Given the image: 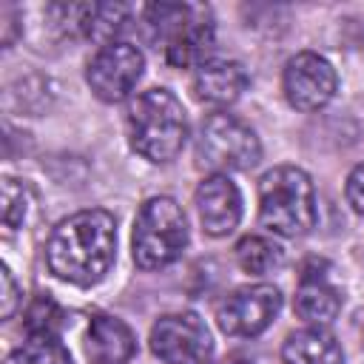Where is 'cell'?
<instances>
[{"instance_id":"2e32d148","label":"cell","mask_w":364,"mask_h":364,"mask_svg":"<svg viewBox=\"0 0 364 364\" xmlns=\"http://www.w3.org/2000/svg\"><path fill=\"white\" fill-rule=\"evenodd\" d=\"M131 17V9L122 3H85V6H71V23L94 43H117L114 37L125 28Z\"/></svg>"},{"instance_id":"8992f818","label":"cell","mask_w":364,"mask_h":364,"mask_svg":"<svg viewBox=\"0 0 364 364\" xmlns=\"http://www.w3.org/2000/svg\"><path fill=\"white\" fill-rule=\"evenodd\" d=\"M262 159V145L256 131L236 114H210L196 139V162L208 171H247Z\"/></svg>"},{"instance_id":"5b68a950","label":"cell","mask_w":364,"mask_h":364,"mask_svg":"<svg viewBox=\"0 0 364 364\" xmlns=\"http://www.w3.org/2000/svg\"><path fill=\"white\" fill-rule=\"evenodd\" d=\"M188 245L185 210L171 196H151L134 219V262L142 270H162L173 264Z\"/></svg>"},{"instance_id":"603a6c76","label":"cell","mask_w":364,"mask_h":364,"mask_svg":"<svg viewBox=\"0 0 364 364\" xmlns=\"http://www.w3.org/2000/svg\"><path fill=\"white\" fill-rule=\"evenodd\" d=\"M213 364H253V361L247 355H242V353H230V355H225V358H219Z\"/></svg>"},{"instance_id":"9a60e30c","label":"cell","mask_w":364,"mask_h":364,"mask_svg":"<svg viewBox=\"0 0 364 364\" xmlns=\"http://www.w3.org/2000/svg\"><path fill=\"white\" fill-rule=\"evenodd\" d=\"M284 364H344V350L324 327H304L287 336L282 347Z\"/></svg>"},{"instance_id":"3957f363","label":"cell","mask_w":364,"mask_h":364,"mask_svg":"<svg viewBox=\"0 0 364 364\" xmlns=\"http://www.w3.org/2000/svg\"><path fill=\"white\" fill-rule=\"evenodd\" d=\"M131 148L148 162H171L188 139V119L182 102L168 88L142 91L128 108Z\"/></svg>"},{"instance_id":"7c38bea8","label":"cell","mask_w":364,"mask_h":364,"mask_svg":"<svg viewBox=\"0 0 364 364\" xmlns=\"http://www.w3.org/2000/svg\"><path fill=\"white\" fill-rule=\"evenodd\" d=\"M193 94L202 102L210 105H230L242 97L247 88V71L236 60H222V57H208L193 68Z\"/></svg>"},{"instance_id":"ac0fdd59","label":"cell","mask_w":364,"mask_h":364,"mask_svg":"<svg viewBox=\"0 0 364 364\" xmlns=\"http://www.w3.org/2000/svg\"><path fill=\"white\" fill-rule=\"evenodd\" d=\"M236 262L245 273H253V276H264L270 270H276L282 262H284V250L273 242V239H264V236H245L239 245H236Z\"/></svg>"},{"instance_id":"52a82bcc","label":"cell","mask_w":364,"mask_h":364,"mask_svg":"<svg viewBox=\"0 0 364 364\" xmlns=\"http://www.w3.org/2000/svg\"><path fill=\"white\" fill-rule=\"evenodd\" d=\"M151 353L162 364H205L213 341L196 313H168L151 327Z\"/></svg>"},{"instance_id":"6da1fadb","label":"cell","mask_w":364,"mask_h":364,"mask_svg":"<svg viewBox=\"0 0 364 364\" xmlns=\"http://www.w3.org/2000/svg\"><path fill=\"white\" fill-rule=\"evenodd\" d=\"M117 256V222L108 210L91 208L63 219L46 245L48 270L71 284H97Z\"/></svg>"},{"instance_id":"5bb4252c","label":"cell","mask_w":364,"mask_h":364,"mask_svg":"<svg viewBox=\"0 0 364 364\" xmlns=\"http://www.w3.org/2000/svg\"><path fill=\"white\" fill-rule=\"evenodd\" d=\"M293 310L310 327H324V324H330L338 316L341 293H338V287H333L327 282L324 273L304 267L299 290H296V299H293Z\"/></svg>"},{"instance_id":"4fadbf2b","label":"cell","mask_w":364,"mask_h":364,"mask_svg":"<svg viewBox=\"0 0 364 364\" xmlns=\"http://www.w3.org/2000/svg\"><path fill=\"white\" fill-rule=\"evenodd\" d=\"M136 353V338L122 318L94 316L85 336V355L91 364H128Z\"/></svg>"},{"instance_id":"277c9868","label":"cell","mask_w":364,"mask_h":364,"mask_svg":"<svg viewBox=\"0 0 364 364\" xmlns=\"http://www.w3.org/2000/svg\"><path fill=\"white\" fill-rule=\"evenodd\" d=\"M259 219L276 236H304L316 228V188L296 165H276L259 179Z\"/></svg>"},{"instance_id":"ba28073f","label":"cell","mask_w":364,"mask_h":364,"mask_svg":"<svg viewBox=\"0 0 364 364\" xmlns=\"http://www.w3.org/2000/svg\"><path fill=\"white\" fill-rule=\"evenodd\" d=\"M282 310V293L273 284H247L233 290L216 307V324L225 336L253 338L264 333Z\"/></svg>"},{"instance_id":"8fae6325","label":"cell","mask_w":364,"mask_h":364,"mask_svg":"<svg viewBox=\"0 0 364 364\" xmlns=\"http://www.w3.org/2000/svg\"><path fill=\"white\" fill-rule=\"evenodd\" d=\"M196 210L208 236H228L242 219V193L228 173H210L196 188Z\"/></svg>"},{"instance_id":"30bf717a","label":"cell","mask_w":364,"mask_h":364,"mask_svg":"<svg viewBox=\"0 0 364 364\" xmlns=\"http://www.w3.org/2000/svg\"><path fill=\"white\" fill-rule=\"evenodd\" d=\"M282 88L287 102L296 111H318L324 108L338 88L336 68L330 60H324L316 51H299L296 57L287 60L284 74H282Z\"/></svg>"},{"instance_id":"ffe728a7","label":"cell","mask_w":364,"mask_h":364,"mask_svg":"<svg viewBox=\"0 0 364 364\" xmlns=\"http://www.w3.org/2000/svg\"><path fill=\"white\" fill-rule=\"evenodd\" d=\"M60 310L51 299H37L26 313V330H57Z\"/></svg>"},{"instance_id":"7a4b0ae2","label":"cell","mask_w":364,"mask_h":364,"mask_svg":"<svg viewBox=\"0 0 364 364\" xmlns=\"http://www.w3.org/2000/svg\"><path fill=\"white\" fill-rule=\"evenodd\" d=\"M145 28L176 68H196L213 48V20L208 6L151 3L145 6Z\"/></svg>"},{"instance_id":"9c48e42d","label":"cell","mask_w":364,"mask_h":364,"mask_svg":"<svg viewBox=\"0 0 364 364\" xmlns=\"http://www.w3.org/2000/svg\"><path fill=\"white\" fill-rule=\"evenodd\" d=\"M142 68H145L142 51L131 43L117 40V43L102 46L88 60L85 80L102 102H119L134 91V85L142 77Z\"/></svg>"},{"instance_id":"44dd1931","label":"cell","mask_w":364,"mask_h":364,"mask_svg":"<svg viewBox=\"0 0 364 364\" xmlns=\"http://www.w3.org/2000/svg\"><path fill=\"white\" fill-rule=\"evenodd\" d=\"M0 287H3L0 290V316L11 318L17 304H20V287H17V282H14V276H11V270L6 264L0 267Z\"/></svg>"},{"instance_id":"7402d4cb","label":"cell","mask_w":364,"mask_h":364,"mask_svg":"<svg viewBox=\"0 0 364 364\" xmlns=\"http://www.w3.org/2000/svg\"><path fill=\"white\" fill-rule=\"evenodd\" d=\"M344 193H347V202L355 213L364 216V165H355L347 176V185H344Z\"/></svg>"},{"instance_id":"d6986e66","label":"cell","mask_w":364,"mask_h":364,"mask_svg":"<svg viewBox=\"0 0 364 364\" xmlns=\"http://www.w3.org/2000/svg\"><path fill=\"white\" fill-rule=\"evenodd\" d=\"M28 205H31L28 185L20 182V179H14V176H6L3 179V228L9 233H14L17 228H23L26 213H28Z\"/></svg>"},{"instance_id":"e0dca14e","label":"cell","mask_w":364,"mask_h":364,"mask_svg":"<svg viewBox=\"0 0 364 364\" xmlns=\"http://www.w3.org/2000/svg\"><path fill=\"white\" fill-rule=\"evenodd\" d=\"M9 364H74L57 330H26V341L9 355Z\"/></svg>"}]
</instances>
